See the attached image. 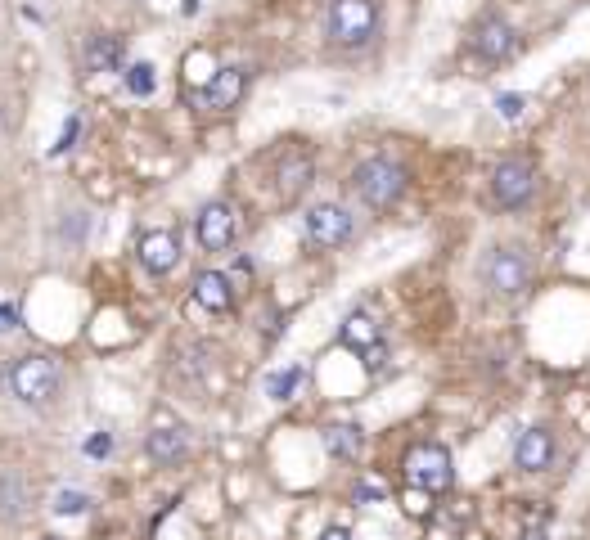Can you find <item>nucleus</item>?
Returning a JSON list of instances; mask_svg holds the SVG:
<instances>
[{
  "label": "nucleus",
  "mask_w": 590,
  "mask_h": 540,
  "mask_svg": "<svg viewBox=\"0 0 590 540\" xmlns=\"http://www.w3.org/2000/svg\"><path fill=\"white\" fill-rule=\"evenodd\" d=\"M329 41L356 50V45H370L379 32V0H329Z\"/></svg>",
  "instance_id": "f257e3e1"
},
{
  "label": "nucleus",
  "mask_w": 590,
  "mask_h": 540,
  "mask_svg": "<svg viewBox=\"0 0 590 540\" xmlns=\"http://www.w3.org/2000/svg\"><path fill=\"white\" fill-rule=\"evenodd\" d=\"M352 189L365 207H392L401 194H406V171L392 158H365L361 167L352 171Z\"/></svg>",
  "instance_id": "f03ea898"
},
{
  "label": "nucleus",
  "mask_w": 590,
  "mask_h": 540,
  "mask_svg": "<svg viewBox=\"0 0 590 540\" xmlns=\"http://www.w3.org/2000/svg\"><path fill=\"white\" fill-rule=\"evenodd\" d=\"M10 387H14V396H19V401H28V405H46L50 396L59 392V365L46 356V351H32V356L14 360V369H10Z\"/></svg>",
  "instance_id": "7ed1b4c3"
},
{
  "label": "nucleus",
  "mask_w": 590,
  "mask_h": 540,
  "mask_svg": "<svg viewBox=\"0 0 590 540\" xmlns=\"http://www.w3.org/2000/svg\"><path fill=\"white\" fill-rule=\"evenodd\" d=\"M406 482L410 486H424V491H446L455 482V468H451V455L446 446L437 441H419V446L406 450Z\"/></svg>",
  "instance_id": "20e7f679"
},
{
  "label": "nucleus",
  "mask_w": 590,
  "mask_h": 540,
  "mask_svg": "<svg viewBox=\"0 0 590 540\" xmlns=\"http://www.w3.org/2000/svg\"><path fill=\"white\" fill-rule=\"evenodd\" d=\"M536 194V167L527 158H505L491 171V198L500 207H523Z\"/></svg>",
  "instance_id": "39448f33"
},
{
  "label": "nucleus",
  "mask_w": 590,
  "mask_h": 540,
  "mask_svg": "<svg viewBox=\"0 0 590 540\" xmlns=\"http://www.w3.org/2000/svg\"><path fill=\"white\" fill-rule=\"evenodd\" d=\"M487 279L500 297H523L527 284H532V261L518 248H496L487 261Z\"/></svg>",
  "instance_id": "423d86ee"
},
{
  "label": "nucleus",
  "mask_w": 590,
  "mask_h": 540,
  "mask_svg": "<svg viewBox=\"0 0 590 540\" xmlns=\"http://www.w3.org/2000/svg\"><path fill=\"white\" fill-rule=\"evenodd\" d=\"M307 239L316 243V248H338V243H347L352 239V216H347V207L316 203L307 212Z\"/></svg>",
  "instance_id": "0eeeda50"
},
{
  "label": "nucleus",
  "mask_w": 590,
  "mask_h": 540,
  "mask_svg": "<svg viewBox=\"0 0 590 540\" xmlns=\"http://www.w3.org/2000/svg\"><path fill=\"white\" fill-rule=\"evenodd\" d=\"M194 234H199V243L208 252H226L230 243H235L239 234V216L230 203H208L199 212V221H194Z\"/></svg>",
  "instance_id": "6e6552de"
},
{
  "label": "nucleus",
  "mask_w": 590,
  "mask_h": 540,
  "mask_svg": "<svg viewBox=\"0 0 590 540\" xmlns=\"http://www.w3.org/2000/svg\"><path fill=\"white\" fill-rule=\"evenodd\" d=\"M514 45H518V32L500 14H482L478 23H473V50H478L482 59L500 63L514 54Z\"/></svg>",
  "instance_id": "1a4fd4ad"
},
{
  "label": "nucleus",
  "mask_w": 590,
  "mask_h": 540,
  "mask_svg": "<svg viewBox=\"0 0 590 540\" xmlns=\"http://www.w3.org/2000/svg\"><path fill=\"white\" fill-rule=\"evenodd\" d=\"M136 252H140V266H145L149 275H167V270H176V261H181V239H176L172 230H149V234H140Z\"/></svg>",
  "instance_id": "9d476101"
},
{
  "label": "nucleus",
  "mask_w": 590,
  "mask_h": 540,
  "mask_svg": "<svg viewBox=\"0 0 590 540\" xmlns=\"http://www.w3.org/2000/svg\"><path fill=\"white\" fill-rule=\"evenodd\" d=\"M248 90V72L244 68H217L212 72V81L203 86V104L217 108V113H226V108H235L239 99H244Z\"/></svg>",
  "instance_id": "9b49d317"
},
{
  "label": "nucleus",
  "mask_w": 590,
  "mask_h": 540,
  "mask_svg": "<svg viewBox=\"0 0 590 540\" xmlns=\"http://www.w3.org/2000/svg\"><path fill=\"white\" fill-rule=\"evenodd\" d=\"M514 464L523 473H545L554 464V437L545 428H527L523 437L514 441Z\"/></svg>",
  "instance_id": "f8f14e48"
},
{
  "label": "nucleus",
  "mask_w": 590,
  "mask_h": 540,
  "mask_svg": "<svg viewBox=\"0 0 590 540\" xmlns=\"http://www.w3.org/2000/svg\"><path fill=\"white\" fill-rule=\"evenodd\" d=\"M194 302H199L203 311H212V315L230 311V302H235V293H230V275H221V270H203V275L194 279Z\"/></svg>",
  "instance_id": "ddd939ff"
},
{
  "label": "nucleus",
  "mask_w": 590,
  "mask_h": 540,
  "mask_svg": "<svg viewBox=\"0 0 590 540\" xmlns=\"http://www.w3.org/2000/svg\"><path fill=\"white\" fill-rule=\"evenodd\" d=\"M185 450H190V432H185L181 423H167V428L149 432V455H154L158 464H176Z\"/></svg>",
  "instance_id": "4468645a"
},
{
  "label": "nucleus",
  "mask_w": 590,
  "mask_h": 540,
  "mask_svg": "<svg viewBox=\"0 0 590 540\" xmlns=\"http://www.w3.org/2000/svg\"><path fill=\"white\" fill-rule=\"evenodd\" d=\"M343 342H347V347H356V351L379 347L383 333H379V324H374V315H365V311L347 315V320H343Z\"/></svg>",
  "instance_id": "2eb2a0df"
},
{
  "label": "nucleus",
  "mask_w": 590,
  "mask_h": 540,
  "mask_svg": "<svg viewBox=\"0 0 590 540\" xmlns=\"http://www.w3.org/2000/svg\"><path fill=\"white\" fill-rule=\"evenodd\" d=\"M325 446H329V455H338V459H356L365 446V432L356 428V423H334V428H325Z\"/></svg>",
  "instance_id": "dca6fc26"
},
{
  "label": "nucleus",
  "mask_w": 590,
  "mask_h": 540,
  "mask_svg": "<svg viewBox=\"0 0 590 540\" xmlns=\"http://www.w3.org/2000/svg\"><path fill=\"white\" fill-rule=\"evenodd\" d=\"M86 59H91V68H104V72L118 68L122 63V36H109V32L95 36L91 50H86Z\"/></svg>",
  "instance_id": "f3484780"
},
{
  "label": "nucleus",
  "mask_w": 590,
  "mask_h": 540,
  "mask_svg": "<svg viewBox=\"0 0 590 540\" xmlns=\"http://www.w3.org/2000/svg\"><path fill=\"white\" fill-rule=\"evenodd\" d=\"M311 185V158H289L280 167V189H284V198H293L298 189H307Z\"/></svg>",
  "instance_id": "a211bd4d"
},
{
  "label": "nucleus",
  "mask_w": 590,
  "mask_h": 540,
  "mask_svg": "<svg viewBox=\"0 0 590 540\" xmlns=\"http://www.w3.org/2000/svg\"><path fill=\"white\" fill-rule=\"evenodd\" d=\"M298 383H302V365L275 369V374L266 378V396H275V401H289V396L298 392Z\"/></svg>",
  "instance_id": "6ab92c4d"
},
{
  "label": "nucleus",
  "mask_w": 590,
  "mask_h": 540,
  "mask_svg": "<svg viewBox=\"0 0 590 540\" xmlns=\"http://www.w3.org/2000/svg\"><path fill=\"white\" fill-rule=\"evenodd\" d=\"M127 86H131V95H149V90H154V68H149V63H131Z\"/></svg>",
  "instance_id": "aec40b11"
},
{
  "label": "nucleus",
  "mask_w": 590,
  "mask_h": 540,
  "mask_svg": "<svg viewBox=\"0 0 590 540\" xmlns=\"http://www.w3.org/2000/svg\"><path fill=\"white\" fill-rule=\"evenodd\" d=\"M91 509V495L86 491H59L55 495V513H86Z\"/></svg>",
  "instance_id": "412c9836"
},
{
  "label": "nucleus",
  "mask_w": 590,
  "mask_h": 540,
  "mask_svg": "<svg viewBox=\"0 0 590 540\" xmlns=\"http://www.w3.org/2000/svg\"><path fill=\"white\" fill-rule=\"evenodd\" d=\"M428 495H433V491H424V486H410V491L401 495V500H406V513H410V518H428V509H433V504H428Z\"/></svg>",
  "instance_id": "4be33fe9"
},
{
  "label": "nucleus",
  "mask_w": 590,
  "mask_h": 540,
  "mask_svg": "<svg viewBox=\"0 0 590 540\" xmlns=\"http://www.w3.org/2000/svg\"><path fill=\"white\" fill-rule=\"evenodd\" d=\"M496 108H500V117H505V122H518V117H523V108H527V99L523 95H500Z\"/></svg>",
  "instance_id": "5701e85b"
},
{
  "label": "nucleus",
  "mask_w": 590,
  "mask_h": 540,
  "mask_svg": "<svg viewBox=\"0 0 590 540\" xmlns=\"http://www.w3.org/2000/svg\"><path fill=\"white\" fill-rule=\"evenodd\" d=\"M109 450H113V437H109V432H95V437L86 441V455H91V459L109 455Z\"/></svg>",
  "instance_id": "b1692460"
},
{
  "label": "nucleus",
  "mask_w": 590,
  "mask_h": 540,
  "mask_svg": "<svg viewBox=\"0 0 590 540\" xmlns=\"http://www.w3.org/2000/svg\"><path fill=\"white\" fill-rule=\"evenodd\" d=\"M14 329H19V306L0 302V333H14Z\"/></svg>",
  "instance_id": "393cba45"
},
{
  "label": "nucleus",
  "mask_w": 590,
  "mask_h": 540,
  "mask_svg": "<svg viewBox=\"0 0 590 540\" xmlns=\"http://www.w3.org/2000/svg\"><path fill=\"white\" fill-rule=\"evenodd\" d=\"M73 140H77V117L64 126V135H59V144H55V153H64V149H73Z\"/></svg>",
  "instance_id": "a878e982"
},
{
  "label": "nucleus",
  "mask_w": 590,
  "mask_h": 540,
  "mask_svg": "<svg viewBox=\"0 0 590 540\" xmlns=\"http://www.w3.org/2000/svg\"><path fill=\"white\" fill-rule=\"evenodd\" d=\"M361 356H365V369H379V365H383V360H388V351H383V342H379V347L361 351Z\"/></svg>",
  "instance_id": "bb28decb"
},
{
  "label": "nucleus",
  "mask_w": 590,
  "mask_h": 540,
  "mask_svg": "<svg viewBox=\"0 0 590 540\" xmlns=\"http://www.w3.org/2000/svg\"><path fill=\"white\" fill-rule=\"evenodd\" d=\"M320 540H352V531H347V527H329Z\"/></svg>",
  "instance_id": "cd10ccee"
},
{
  "label": "nucleus",
  "mask_w": 590,
  "mask_h": 540,
  "mask_svg": "<svg viewBox=\"0 0 590 540\" xmlns=\"http://www.w3.org/2000/svg\"><path fill=\"white\" fill-rule=\"evenodd\" d=\"M0 383H5V374H0Z\"/></svg>",
  "instance_id": "c85d7f7f"
},
{
  "label": "nucleus",
  "mask_w": 590,
  "mask_h": 540,
  "mask_svg": "<svg viewBox=\"0 0 590 540\" xmlns=\"http://www.w3.org/2000/svg\"><path fill=\"white\" fill-rule=\"evenodd\" d=\"M50 540H55V536H50Z\"/></svg>",
  "instance_id": "c756f323"
}]
</instances>
